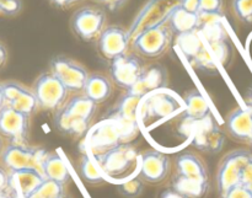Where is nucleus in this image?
<instances>
[{"label": "nucleus", "instance_id": "obj_1", "mask_svg": "<svg viewBox=\"0 0 252 198\" xmlns=\"http://www.w3.org/2000/svg\"><path fill=\"white\" fill-rule=\"evenodd\" d=\"M137 131L138 126L126 125L113 118H107L91 131L89 145L95 155L102 154L117 145L132 140L137 134Z\"/></svg>", "mask_w": 252, "mask_h": 198}, {"label": "nucleus", "instance_id": "obj_2", "mask_svg": "<svg viewBox=\"0 0 252 198\" xmlns=\"http://www.w3.org/2000/svg\"><path fill=\"white\" fill-rule=\"evenodd\" d=\"M251 158L252 154L248 150H235L223 158L217 174V186L220 197L229 190L240 185L243 170Z\"/></svg>", "mask_w": 252, "mask_h": 198}, {"label": "nucleus", "instance_id": "obj_3", "mask_svg": "<svg viewBox=\"0 0 252 198\" xmlns=\"http://www.w3.org/2000/svg\"><path fill=\"white\" fill-rule=\"evenodd\" d=\"M48 153L42 148L25 144H10L1 155V162L10 171L36 169L42 172V164Z\"/></svg>", "mask_w": 252, "mask_h": 198}, {"label": "nucleus", "instance_id": "obj_4", "mask_svg": "<svg viewBox=\"0 0 252 198\" xmlns=\"http://www.w3.org/2000/svg\"><path fill=\"white\" fill-rule=\"evenodd\" d=\"M179 1L180 0H150L143 7L128 31L130 38L135 37L144 30L166 24L172 10L179 5Z\"/></svg>", "mask_w": 252, "mask_h": 198}, {"label": "nucleus", "instance_id": "obj_5", "mask_svg": "<svg viewBox=\"0 0 252 198\" xmlns=\"http://www.w3.org/2000/svg\"><path fill=\"white\" fill-rule=\"evenodd\" d=\"M171 30L169 25L162 24L142 31L132 38V46L135 51L147 58L161 56L171 41Z\"/></svg>", "mask_w": 252, "mask_h": 198}, {"label": "nucleus", "instance_id": "obj_6", "mask_svg": "<svg viewBox=\"0 0 252 198\" xmlns=\"http://www.w3.org/2000/svg\"><path fill=\"white\" fill-rule=\"evenodd\" d=\"M32 91L36 95L39 107L43 110H59L68 96V89L52 73L42 74L34 83Z\"/></svg>", "mask_w": 252, "mask_h": 198}, {"label": "nucleus", "instance_id": "obj_7", "mask_svg": "<svg viewBox=\"0 0 252 198\" xmlns=\"http://www.w3.org/2000/svg\"><path fill=\"white\" fill-rule=\"evenodd\" d=\"M98 165L105 174L111 177H117L129 170L137 160V150L128 143L117 145L102 154L96 155Z\"/></svg>", "mask_w": 252, "mask_h": 198}, {"label": "nucleus", "instance_id": "obj_8", "mask_svg": "<svg viewBox=\"0 0 252 198\" xmlns=\"http://www.w3.org/2000/svg\"><path fill=\"white\" fill-rule=\"evenodd\" d=\"M106 15L102 10L96 7H83L74 14L71 27L74 32L84 41H93L98 38L105 30Z\"/></svg>", "mask_w": 252, "mask_h": 198}, {"label": "nucleus", "instance_id": "obj_9", "mask_svg": "<svg viewBox=\"0 0 252 198\" xmlns=\"http://www.w3.org/2000/svg\"><path fill=\"white\" fill-rule=\"evenodd\" d=\"M51 71L68 91H83L89 78L88 70L66 57H56L51 62Z\"/></svg>", "mask_w": 252, "mask_h": 198}, {"label": "nucleus", "instance_id": "obj_10", "mask_svg": "<svg viewBox=\"0 0 252 198\" xmlns=\"http://www.w3.org/2000/svg\"><path fill=\"white\" fill-rule=\"evenodd\" d=\"M144 68V64L139 57L126 53L112 59L111 76L116 85L128 91L137 83Z\"/></svg>", "mask_w": 252, "mask_h": 198}, {"label": "nucleus", "instance_id": "obj_11", "mask_svg": "<svg viewBox=\"0 0 252 198\" xmlns=\"http://www.w3.org/2000/svg\"><path fill=\"white\" fill-rule=\"evenodd\" d=\"M0 134L14 144H25L29 134V116L5 105L0 111Z\"/></svg>", "mask_w": 252, "mask_h": 198}, {"label": "nucleus", "instance_id": "obj_12", "mask_svg": "<svg viewBox=\"0 0 252 198\" xmlns=\"http://www.w3.org/2000/svg\"><path fill=\"white\" fill-rule=\"evenodd\" d=\"M130 34L120 26H108L101 32L97 39V48L106 59H115L126 54L129 47Z\"/></svg>", "mask_w": 252, "mask_h": 198}, {"label": "nucleus", "instance_id": "obj_13", "mask_svg": "<svg viewBox=\"0 0 252 198\" xmlns=\"http://www.w3.org/2000/svg\"><path fill=\"white\" fill-rule=\"evenodd\" d=\"M1 85L2 91H4L5 102L14 110L25 113L30 117L39 107L38 101H37L33 91L29 90L21 84L7 81V83L1 84Z\"/></svg>", "mask_w": 252, "mask_h": 198}, {"label": "nucleus", "instance_id": "obj_14", "mask_svg": "<svg viewBox=\"0 0 252 198\" xmlns=\"http://www.w3.org/2000/svg\"><path fill=\"white\" fill-rule=\"evenodd\" d=\"M170 171V160L162 153L149 150L140 157L139 177L150 184H159Z\"/></svg>", "mask_w": 252, "mask_h": 198}, {"label": "nucleus", "instance_id": "obj_15", "mask_svg": "<svg viewBox=\"0 0 252 198\" xmlns=\"http://www.w3.org/2000/svg\"><path fill=\"white\" fill-rule=\"evenodd\" d=\"M182 105L176 96L171 95L169 93L159 91L157 94H153L143 106V118L150 120V118H166L172 116L174 113L179 112L181 110Z\"/></svg>", "mask_w": 252, "mask_h": 198}, {"label": "nucleus", "instance_id": "obj_16", "mask_svg": "<svg viewBox=\"0 0 252 198\" xmlns=\"http://www.w3.org/2000/svg\"><path fill=\"white\" fill-rule=\"evenodd\" d=\"M166 83V71L160 66H150L144 68L137 83L128 90L134 95L144 96L164 88Z\"/></svg>", "mask_w": 252, "mask_h": 198}, {"label": "nucleus", "instance_id": "obj_17", "mask_svg": "<svg viewBox=\"0 0 252 198\" xmlns=\"http://www.w3.org/2000/svg\"><path fill=\"white\" fill-rule=\"evenodd\" d=\"M226 131L229 134L240 142H251L252 139V112L248 107H239L226 118Z\"/></svg>", "mask_w": 252, "mask_h": 198}, {"label": "nucleus", "instance_id": "obj_18", "mask_svg": "<svg viewBox=\"0 0 252 198\" xmlns=\"http://www.w3.org/2000/svg\"><path fill=\"white\" fill-rule=\"evenodd\" d=\"M44 179L46 177L39 170H17V171H11L10 174L9 187H11L15 191H20L22 197L27 198L44 181Z\"/></svg>", "mask_w": 252, "mask_h": 198}, {"label": "nucleus", "instance_id": "obj_19", "mask_svg": "<svg viewBox=\"0 0 252 198\" xmlns=\"http://www.w3.org/2000/svg\"><path fill=\"white\" fill-rule=\"evenodd\" d=\"M140 100L142 96L127 91L108 112L107 118H113L126 125L137 126V110Z\"/></svg>", "mask_w": 252, "mask_h": 198}, {"label": "nucleus", "instance_id": "obj_20", "mask_svg": "<svg viewBox=\"0 0 252 198\" xmlns=\"http://www.w3.org/2000/svg\"><path fill=\"white\" fill-rule=\"evenodd\" d=\"M170 30L177 36L189 32H194L199 29V14L186 11L180 5L172 10L169 20H167Z\"/></svg>", "mask_w": 252, "mask_h": 198}, {"label": "nucleus", "instance_id": "obj_21", "mask_svg": "<svg viewBox=\"0 0 252 198\" xmlns=\"http://www.w3.org/2000/svg\"><path fill=\"white\" fill-rule=\"evenodd\" d=\"M176 172L177 175L189 177V179L208 181V175H207V170L203 162L192 153H185V154L177 157Z\"/></svg>", "mask_w": 252, "mask_h": 198}, {"label": "nucleus", "instance_id": "obj_22", "mask_svg": "<svg viewBox=\"0 0 252 198\" xmlns=\"http://www.w3.org/2000/svg\"><path fill=\"white\" fill-rule=\"evenodd\" d=\"M185 105H186L185 120L189 122L204 121L211 116V107L199 91H191L185 99Z\"/></svg>", "mask_w": 252, "mask_h": 198}, {"label": "nucleus", "instance_id": "obj_23", "mask_svg": "<svg viewBox=\"0 0 252 198\" xmlns=\"http://www.w3.org/2000/svg\"><path fill=\"white\" fill-rule=\"evenodd\" d=\"M83 93L96 103L103 102L110 98L111 93H112V84H111L110 79L106 78L105 75L91 74L86 80Z\"/></svg>", "mask_w": 252, "mask_h": 198}, {"label": "nucleus", "instance_id": "obj_24", "mask_svg": "<svg viewBox=\"0 0 252 198\" xmlns=\"http://www.w3.org/2000/svg\"><path fill=\"white\" fill-rule=\"evenodd\" d=\"M42 174L46 179L53 180L62 185L68 184L70 180L68 166L58 154H47L42 164Z\"/></svg>", "mask_w": 252, "mask_h": 198}, {"label": "nucleus", "instance_id": "obj_25", "mask_svg": "<svg viewBox=\"0 0 252 198\" xmlns=\"http://www.w3.org/2000/svg\"><path fill=\"white\" fill-rule=\"evenodd\" d=\"M172 189L186 198H202L208 192V181L189 179V177L175 175L172 179Z\"/></svg>", "mask_w": 252, "mask_h": 198}, {"label": "nucleus", "instance_id": "obj_26", "mask_svg": "<svg viewBox=\"0 0 252 198\" xmlns=\"http://www.w3.org/2000/svg\"><path fill=\"white\" fill-rule=\"evenodd\" d=\"M63 107L74 117L90 123L97 110V103L91 100L86 95H76L63 105Z\"/></svg>", "mask_w": 252, "mask_h": 198}, {"label": "nucleus", "instance_id": "obj_27", "mask_svg": "<svg viewBox=\"0 0 252 198\" xmlns=\"http://www.w3.org/2000/svg\"><path fill=\"white\" fill-rule=\"evenodd\" d=\"M54 123H56V127L58 128V131L70 135L85 134L89 128V125H90V123L85 122V121L74 117L63 106L59 110H57Z\"/></svg>", "mask_w": 252, "mask_h": 198}, {"label": "nucleus", "instance_id": "obj_28", "mask_svg": "<svg viewBox=\"0 0 252 198\" xmlns=\"http://www.w3.org/2000/svg\"><path fill=\"white\" fill-rule=\"evenodd\" d=\"M224 135L217 127H211L208 130H202L198 133L196 144L199 149L208 150V152H219L223 147Z\"/></svg>", "mask_w": 252, "mask_h": 198}, {"label": "nucleus", "instance_id": "obj_29", "mask_svg": "<svg viewBox=\"0 0 252 198\" xmlns=\"http://www.w3.org/2000/svg\"><path fill=\"white\" fill-rule=\"evenodd\" d=\"M179 46L181 51L187 56V58L191 61L202 48H203L204 43L202 42L201 37L198 33L194 32H189V33L180 34L179 36Z\"/></svg>", "mask_w": 252, "mask_h": 198}, {"label": "nucleus", "instance_id": "obj_30", "mask_svg": "<svg viewBox=\"0 0 252 198\" xmlns=\"http://www.w3.org/2000/svg\"><path fill=\"white\" fill-rule=\"evenodd\" d=\"M64 196V185L53 180L44 179V181L27 198H61Z\"/></svg>", "mask_w": 252, "mask_h": 198}, {"label": "nucleus", "instance_id": "obj_31", "mask_svg": "<svg viewBox=\"0 0 252 198\" xmlns=\"http://www.w3.org/2000/svg\"><path fill=\"white\" fill-rule=\"evenodd\" d=\"M79 172H80V176L83 177V180H85L89 184H101V182H103V177L101 176L94 162L88 155H83V158H81L80 164H79Z\"/></svg>", "mask_w": 252, "mask_h": 198}, {"label": "nucleus", "instance_id": "obj_32", "mask_svg": "<svg viewBox=\"0 0 252 198\" xmlns=\"http://www.w3.org/2000/svg\"><path fill=\"white\" fill-rule=\"evenodd\" d=\"M118 191H120L125 197H138L143 192V180L140 179V177H135V179L129 180V181L120 185V186H118Z\"/></svg>", "mask_w": 252, "mask_h": 198}, {"label": "nucleus", "instance_id": "obj_33", "mask_svg": "<svg viewBox=\"0 0 252 198\" xmlns=\"http://www.w3.org/2000/svg\"><path fill=\"white\" fill-rule=\"evenodd\" d=\"M234 11L244 22H252V0H234Z\"/></svg>", "mask_w": 252, "mask_h": 198}, {"label": "nucleus", "instance_id": "obj_34", "mask_svg": "<svg viewBox=\"0 0 252 198\" xmlns=\"http://www.w3.org/2000/svg\"><path fill=\"white\" fill-rule=\"evenodd\" d=\"M223 10V0H199L201 14L220 15Z\"/></svg>", "mask_w": 252, "mask_h": 198}, {"label": "nucleus", "instance_id": "obj_35", "mask_svg": "<svg viewBox=\"0 0 252 198\" xmlns=\"http://www.w3.org/2000/svg\"><path fill=\"white\" fill-rule=\"evenodd\" d=\"M21 0H0V12L7 16H14L21 10Z\"/></svg>", "mask_w": 252, "mask_h": 198}, {"label": "nucleus", "instance_id": "obj_36", "mask_svg": "<svg viewBox=\"0 0 252 198\" xmlns=\"http://www.w3.org/2000/svg\"><path fill=\"white\" fill-rule=\"evenodd\" d=\"M221 198H252V194L245 186L240 184L229 190L225 195L221 196Z\"/></svg>", "mask_w": 252, "mask_h": 198}, {"label": "nucleus", "instance_id": "obj_37", "mask_svg": "<svg viewBox=\"0 0 252 198\" xmlns=\"http://www.w3.org/2000/svg\"><path fill=\"white\" fill-rule=\"evenodd\" d=\"M240 184L243 186H245L252 194V158L250 162L246 164V166L244 167L243 174H241Z\"/></svg>", "mask_w": 252, "mask_h": 198}, {"label": "nucleus", "instance_id": "obj_38", "mask_svg": "<svg viewBox=\"0 0 252 198\" xmlns=\"http://www.w3.org/2000/svg\"><path fill=\"white\" fill-rule=\"evenodd\" d=\"M179 5L186 11L199 14V0H180Z\"/></svg>", "mask_w": 252, "mask_h": 198}, {"label": "nucleus", "instance_id": "obj_39", "mask_svg": "<svg viewBox=\"0 0 252 198\" xmlns=\"http://www.w3.org/2000/svg\"><path fill=\"white\" fill-rule=\"evenodd\" d=\"M9 181L10 175L2 167H0V192L5 191L9 187Z\"/></svg>", "mask_w": 252, "mask_h": 198}, {"label": "nucleus", "instance_id": "obj_40", "mask_svg": "<svg viewBox=\"0 0 252 198\" xmlns=\"http://www.w3.org/2000/svg\"><path fill=\"white\" fill-rule=\"evenodd\" d=\"M126 1H127V0H105V1H103V4H105L110 10L115 11V10L120 9V7L122 6Z\"/></svg>", "mask_w": 252, "mask_h": 198}, {"label": "nucleus", "instance_id": "obj_41", "mask_svg": "<svg viewBox=\"0 0 252 198\" xmlns=\"http://www.w3.org/2000/svg\"><path fill=\"white\" fill-rule=\"evenodd\" d=\"M51 1L59 7H66V6H70V5L75 4V2L80 1V0H51Z\"/></svg>", "mask_w": 252, "mask_h": 198}, {"label": "nucleus", "instance_id": "obj_42", "mask_svg": "<svg viewBox=\"0 0 252 198\" xmlns=\"http://www.w3.org/2000/svg\"><path fill=\"white\" fill-rule=\"evenodd\" d=\"M161 198H186V197L182 196L181 194H179V192H176L174 189H172V190H167V191H165L164 194L161 195Z\"/></svg>", "mask_w": 252, "mask_h": 198}, {"label": "nucleus", "instance_id": "obj_43", "mask_svg": "<svg viewBox=\"0 0 252 198\" xmlns=\"http://www.w3.org/2000/svg\"><path fill=\"white\" fill-rule=\"evenodd\" d=\"M6 58H7V51H6V48H5L4 44L0 42V68H1V66L5 64Z\"/></svg>", "mask_w": 252, "mask_h": 198}, {"label": "nucleus", "instance_id": "obj_44", "mask_svg": "<svg viewBox=\"0 0 252 198\" xmlns=\"http://www.w3.org/2000/svg\"><path fill=\"white\" fill-rule=\"evenodd\" d=\"M246 107L252 112V88L250 89L248 94V98H246Z\"/></svg>", "mask_w": 252, "mask_h": 198}, {"label": "nucleus", "instance_id": "obj_45", "mask_svg": "<svg viewBox=\"0 0 252 198\" xmlns=\"http://www.w3.org/2000/svg\"><path fill=\"white\" fill-rule=\"evenodd\" d=\"M6 105V102H5V98H4V91H2V85L0 84V111L2 110V107Z\"/></svg>", "mask_w": 252, "mask_h": 198}, {"label": "nucleus", "instance_id": "obj_46", "mask_svg": "<svg viewBox=\"0 0 252 198\" xmlns=\"http://www.w3.org/2000/svg\"><path fill=\"white\" fill-rule=\"evenodd\" d=\"M1 148H2V143H1V139H0V152H1Z\"/></svg>", "mask_w": 252, "mask_h": 198}, {"label": "nucleus", "instance_id": "obj_47", "mask_svg": "<svg viewBox=\"0 0 252 198\" xmlns=\"http://www.w3.org/2000/svg\"><path fill=\"white\" fill-rule=\"evenodd\" d=\"M97 1H101V2H103V1H105V0H97Z\"/></svg>", "mask_w": 252, "mask_h": 198}, {"label": "nucleus", "instance_id": "obj_48", "mask_svg": "<svg viewBox=\"0 0 252 198\" xmlns=\"http://www.w3.org/2000/svg\"><path fill=\"white\" fill-rule=\"evenodd\" d=\"M250 144H251V147H252V139H251V142H250Z\"/></svg>", "mask_w": 252, "mask_h": 198}, {"label": "nucleus", "instance_id": "obj_49", "mask_svg": "<svg viewBox=\"0 0 252 198\" xmlns=\"http://www.w3.org/2000/svg\"><path fill=\"white\" fill-rule=\"evenodd\" d=\"M61 198H65V197H64V196H63V197H61Z\"/></svg>", "mask_w": 252, "mask_h": 198}]
</instances>
